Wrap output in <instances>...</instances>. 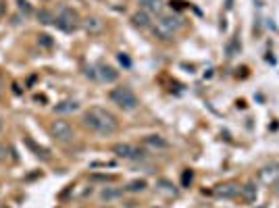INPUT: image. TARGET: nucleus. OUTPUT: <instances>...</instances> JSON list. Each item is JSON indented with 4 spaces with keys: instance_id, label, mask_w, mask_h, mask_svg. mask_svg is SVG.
I'll return each mask as SVG.
<instances>
[{
    "instance_id": "nucleus-20",
    "label": "nucleus",
    "mask_w": 279,
    "mask_h": 208,
    "mask_svg": "<svg viewBox=\"0 0 279 208\" xmlns=\"http://www.w3.org/2000/svg\"><path fill=\"white\" fill-rule=\"evenodd\" d=\"M27 146H29V148H33V150H36V152H38V156H42V159H48V152H46L44 148H38L36 144H33V142H31V140H27Z\"/></svg>"
},
{
    "instance_id": "nucleus-14",
    "label": "nucleus",
    "mask_w": 279,
    "mask_h": 208,
    "mask_svg": "<svg viewBox=\"0 0 279 208\" xmlns=\"http://www.w3.org/2000/svg\"><path fill=\"white\" fill-rule=\"evenodd\" d=\"M79 111V102L75 100H63L55 107V113H75Z\"/></svg>"
},
{
    "instance_id": "nucleus-25",
    "label": "nucleus",
    "mask_w": 279,
    "mask_h": 208,
    "mask_svg": "<svg viewBox=\"0 0 279 208\" xmlns=\"http://www.w3.org/2000/svg\"><path fill=\"white\" fill-rule=\"evenodd\" d=\"M5 13H7V5H5V3H0V17H3Z\"/></svg>"
},
{
    "instance_id": "nucleus-5",
    "label": "nucleus",
    "mask_w": 279,
    "mask_h": 208,
    "mask_svg": "<svg viewBox=\"0 0 279 208\" xmlns=\"http://www.w3.org/2000/svg\"><path fill=\"white\" fill-rule=\"evenodd\" d=\"M50 135L55 137V140H59V142H71L75 137L73 127L69 125L67 121H61V119H57V121H52V123H50Z\"/></svg>"
},
{
    "instance_id": "nucleus-17",
    "label": "nucleus",
    "mask_w": 279,
    "mask_h": 208,
    "mask_svg": "<svg viewBox=\"0 0 279 208\" xmlns=\"http://www.w3.org/2000/svg\"><path fill=\"white\" fill-rule=\"evenodd\" d=\"M38 19H40V23L50 25V23H55V15H52L50 11H46V9H42V11L38 13Z\"/></svg>"
},
{
    "instance_id": "nucleus-11",
    "label": "nucleus",
    "mask_w": 279,
    "mask_h": 208,
    "mask_svg": "<svg viewBox=\"0 0 279 208\" xmlns=\"http://www.w3.org/2000/svg\"><path fill=\"white\" fill-rule=\"evenodd\" d=\"M258 175H260V179H263V181L271 183L273 179H277V177H279V165L275 163V165H267V167H263V169H260Z\"/></svg>"
},
{
    "instance_id": "nucleus-4",
    "label": "nucleus",
    "mask_w": 279,
    "mask_h": 208,
    "mask_svg": "<svg viewBox=\"0 0 279 208\" xmlns=\"http://www.w3.org/2000/svg\"><path fill=\"white\" fill-rule=\"evenodd\" d=\"M55 25H57L61 31L71 33V31H75V29L81 25V21H79L77 11L69 9V7H63V9L59 11V15L55 17Z\"/></svg>"
},
{
    "instance_id": "nucleus-18",
    "label": "nucleus",
    "mask_w": 279,
    "mask_h": 208,
    "mask_svg": "<svg viewBox=\"0 0 279 208\" xmlns=\"http://www.w3.org/2000/svg\"><path fill=\"white\" fill-rule=\"evenodd\" d=\"M17 9H19V13H23V17H29L33 13V9L27 0H17Z\"/></svg>"
},
{
    "instance_id": "nucleus-21",
    "label": "nucleus",
    "mask_w": 279,
    "mask_h": 208,
    "mask_svg": "<svg viewBox=\"0 0 279 208\" xmlns=\"http://www.w3.org/2000/svg\"><path fill=\"white\" fill-rule=\"evenodd\" d=\"M38 44H42V46L50 48V46H52V40H50V36H46V33H42V36H38Z\"/></svg>"
},
{
    "instance_id": "nucleus-13",
    "label": "nucleus",
    "mask_w": 279,
    "mask_h": 208,
    "mask_svg": "<svg viewBox=\"0 0 279 208\" xmlns=\"http://www.w3.org/2000/svg\"><path fill=\"white\" fill-rule=\"evenodd\" d=\"M240 194H242L244 202H254V200H256V185H254L252 181H248L246 185L240 187Z\"/></svg>"
},
{
    "instance_id": "nucleus-22",
    "label": "nucleus",
    "mask_w": 279,
    "mask_h": 208,
    "mask_svg": "<svg viewBox=\"0 0 279 208\" xmlns=\"http://www.w3.org/2000/svg\"><path fill=\"white\" fill-rule=\"evenodd\" d=\"M119 63H121V65H125V67H129V59L123 55V52H119Z\"/></svg>"
},
{
    "instance_id": "nucleus-1",
    "label": "nucleus",
    "mask_w": 279,
    "mask_h": 208,
    "mask_svg": "<svg viewBox=\"0 0 279 208\" xmlns=\"http://www.w3.org/2000/svg\"><path fill=\"white\" fill-rule=\"evenodd\" d=\"M81 121H83V125L88 127L90 131L100 133V135H113V133L117 131V127H119L117 117H115L111 111L100 109V107L88 109V111L83 113Z\"/></svg>"
},
{
    "instance_id": "nucleus-9",
    "label": "nucleus",
    "mask_w": 279,
    "mask_h": 208,
    "mask_svg": "<svg viewBox=\"0 0 279 208\" xmlns=\"http://www.w3.org/2000/svg\"><path fill=\"white\" fill-rule=\"evenodd\" d=\"M140 11H144L146 15H163L165 3L163 0H137Z\"/></svg>"
},
{
    "instance_id": "nucleus-8",
    "label": "nucleus",
    "mask_w": 279,
    "mask_h": 208,
    "mask_svg": "<svg viewBox=\"0 0 279 208\" xmlns=\"http://www.w3.org/2000/svg\"><path fill=\"white\" fill-rule=\"evenodd\" d=\"M96 77L100 79V81H104V83H113V81H117V77H119V71L115 67H111V65H98L96 67Z\"/></svg>"
},
{
    "instance_id": "nucleus-3",
    "label": "nucleus",
    "mask_w": 279,
    "mask_h": 208,
    "mask_svg": "<svg viewBox=\"0 0 279 208\" xmlns=\"http://www.w3.org/2000/svg\"><path fill=\"white\" fill-rule=\"evenodd\" d=\"M111 100L117 104L119 109H123V111L137 109V96L133 94L131 88H127V85H119V88H115L111 92Z\"/></svg>"
},
{
    "instance_id": "nucleus-19",
    "label": "nucleus",
    "mask_w": 279,
    "mask_h": 208,
    "mask_svg": "<svg viewBox=\"0 0 279 208\" xmlns=\"http://www.w3.org/2000/svg\"><path fill=\"white\" fill-rule=\"evenodd\" d=\"M121 194H123V189H102L100 198H102V200H111V198H117V196H121Z\"/></svg>"
},
{
    "instance_id": "nucleus-12",
    "label": "nucleus",
    "mask_w": 279,
    "mask_h": 208,
    "mask_svg": "<svg viewBox=\"0 0 279 208\" xmlns=\"http://www.w3.org/2000/svg\"><path fill=\"white\" fill-rule=\"evenodd\" d=\"M131 23L140 29H146V27H150V15H146L144 11H137L131 15Z\"/></svg>"
},
{
    "instance_id": "nucleus-16",
    "label": "nucleus",
    "mask_w": 279,
    "mask_h": 208,
    "mask_svg": "<svg viewBox=\"0 0 279 208\" xmlns=\"http://www.w3.org/2000/svg\"><path fill=\"white\" fill-rule=\"evenodd\" d=\"M144 142H146L148 146H154V148H167V146H169V144H167V142L163 140L161 135H148Z\"/></svg>"
},
{
    "instance_id": "nucleus-24",
    "label": "nucleus",
    "mask_w": 279,
    "mask_h": 208,
    "mask_svg": "<svg viewBox=\"0 0 279 208\" xmlns=\"http://www.w3.org/2000/svg\"><path fill=\"white\" fill-rule=\"evenodd\" d=\"M3 92H5V79H3V75H0V96H3Z\"/></svg>"
},
{
    "instance_id": "nucleus-6",
    "label": "nucleus",
    "mask_w": 279,
    "mask_h": 208,
    "mask_svg": "<svg viewBox=\"0 0 279 208\" xmlns=\"http://www.w3.org/2000/svg\"><path fill=\"white\" fill-rule=\"evenodd\" d=\"M113 152L119 156V159H125V161H137V159H142V156H144L142 148L131 146V144H115Z\"/></svg>"
},
{
    "instance_id": "nucleus-15",
    "label": "nucleus",
    "mask_w": 279,
    "mask_h": 208,
    "mask_svg": "<svg viewBox=\"0 0 279 208\" xmlns=\"http://www.w3.org/2000/svg\"><path fill=\"white\" fill-rule=\"evenodd\" d=\"M125 192H131V194H135V192H144L146 189V181L144 179H135V181H129L125 187Z\"/></svg>"
},
{
    "instance_id": "nucleus-10",
    "label": "nucleus",
    "mask_w": 279,
    "mask_h": 208,
    "mask_svg": "<svg viewBox=\"0 0 279 208\" xmlns=\"http://www.w3.org/2000/svg\"><path fill=\"white\" fill-rule=\"evenodd\" d=\"M81 27L88 31V33H92V36H96V33H100L104 29V23L98 19V17L90 15V17H85V19L81 21Z\"/></svg>"
},
{
    "instance_id": "nucleus-23",
    "label": "nucleus",
    "mask_w": 279,
    "mask_h": 208,
    "mask_svg": "<svg viewBox=\"0 0 279 208\" xmlns=\"http://www.w3.org/2000/svg\"><path fill=\"white\" fill-rule=\"evenodd\" d=\"M181 181H183V185L192 183V171H185V173H183V179H181Z\"/></svg>"
},
{
    "instance_id": "nucleus-7",
    "label": "nucleus",
    "mask_w": 279,
    "mask_h": 208,
    "mask_svg": "<svg viewBox=\"0 0 279 208\" xmlns=\"http://www.w3.org/2000/svg\"><path fill=\"white\" fill-rule=\"evenodd\" d=\"M240 183H236V181H227V183H221V185H217L215 189H213V194L217 196V198H223V200H231V198H236L238 194H240Z\"/></svg>"
},
{
    "instance_id": "nucleus-2",
    "label": "nucleus",
    "mask_w": 279,
    "mask_h": 208,
    "mask_svg": "<svg viewBox=\"0 0 279 208\" xmlns=\"http://www.w3.org/2000/svg\"><path fill=\"white\" fill-rule=\"evenodd\" d=\"M181 27V19L177 15H159V19L154 21V36L161 40H171Z\"/></svg>"
}]
</instances>
